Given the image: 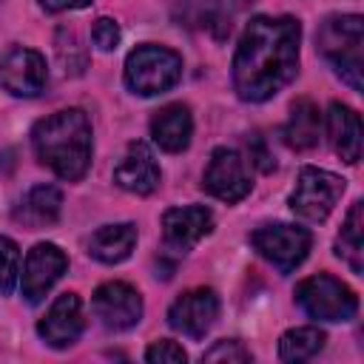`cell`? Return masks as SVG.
I'll use <instances>...</instances> for the list:
<instances>
[{
	"instance_id": "cell-1",
	"label": "cell",
	"mask_w": 364,
	"mask_h": 364,
	"mask_svg": "<svg viewBox=\"0 0 364 364\" xmlns=\"http://www.w3.org/2000/svg\"><path fill=\"white\" fill-rule=\"evenodd\" d=\"M301 26L293 17H253L233 54V88L245 102L276 97L299 71Z\"/></svg>"
},
{
	"instance_id": "cell-2",
	"label": "cell",
	"mask_w": 364,
	"mask_h": 364,
	"mask_svg": "<svg viewBox=\"0 0 364 364\" xmlns=\"http://www.w3.org/2000/svg\"><path fill=\"white\" fill-rule=\"evenodd\" d=\"M31 145L60 179L77 182L91 165V122L80 108L57 111L31 128Z\"/></svg>"
},
{
	"instance_id": "cell-3",
	"label": "cell",
	"mask_w": 364,
	"mask_h": 364,
	"mask_svg": "<svg viewBox=\"0 0 364 364\" xmlns=\"http://www.w3.org/2000/svg\"><path fill=\"white\" fill-rule=\"evenodd\" d=\"M361 43L364 20L358 14H333L316 31V48L353 91H361Z\"/></svg>"
},
{
	"instance_id": "cell-4",
	"label": "cell",
	"mask_w": 364,
	"mask_h": 364,
	"mask_svg": "<svg viewBox=\"0 0 364 364\" xmlns=\"http://www.w3.org/2000/svg\"><path fill=\"white\" fill-rule=\"evenodd\" d=\"M182 77V57L165 46H136L125 60V85L139 97L171 91Z\"/></svg>"
},
{
	"instance_id": "cell-5",
	"label": "cell",
	"mask_w": 364,
	"mask_h": 364,
	"mask_svg": "<svg viewBox=\"0 0 364 364\" xmlns=\"http://www.w3.org/2000/svg\"><path fill=\"white\" fill-rule=\"evenodd\" d=\"M299 307L318 321H350L358 310V296L330 273L307 276L296 284Z\"/></svg>"
},
{
	"instance_id": "cell-6",
	"label": "cell",
	"mask_w": 364,
	"mask_h": 364,
	"mask_svg": "<svg viewBox=\"0 0 364 364\" xmlns=\"http://www.w3.org/2000/svg\"><path fill=\"white\" fill-rule=\"evenodd\" d=\"M344 193V179L321 171V168H301L299 179H296V191L290 193V210L299 219L307 222H324L330 216V210L336 208V202Z\"/></svg>"
},
{
	"instance_id": "cell-7",
	"label": "cell",
	"mask_w": 364,
	"mask_h": 364,
	"mask_svg": "<svg viewBox=\"0 0 364 364\" xmlns=\"http://www.w3.org/2000/svg\"><path fill=\"white\" fill-rule=\"evenodd\" d=\"M310 230L307 228H296V225H262L250 233V245L256 247V253L262 259H267L279 273H293L307 250H310Z\"/></svg>"
},
{
	"instance_id": "cell-8",
	"label": "cell",
	"mask_w": 364,
	"mask_h": 364,
	"mask_svg": "<svg viewBox=\"0 0 364 364\" xmlns=\"http://www.w3.org/2000/svg\"><path fill=\"white\" fill-rule=\"evenodd\" d=\"M202 188L228 205L245 199L250 193V173L245 168V159L233 148H216L202 173Z\"/></svg>"
},
{
	"instance_id": "cell-9",
	"label": "cell",
	"mask_w": 364,
	"mask_h": 364,
	"mask_svg": "<svg viewBox=\"0 0 364 364\" xmlns=\"http://www.w3.org/2000/svg\"><path fill=\"white\" fill-rule=\"evenodd\" d=\"M91 307H94V316L100 318V324L114 333L131 330L142 318V296L136 293V287H131L125 282L100 284L94 290Z\"/></svg>"
},
{
	"instance_id": "cell-10",
	"label": "cell",
	"mask_w": 364,
	"mask_h": 364,
	"mask_svg": "<svg viewBox=\"0 0 364 364\" xmlns=\"http://www.w3.org/2000/svg\"><path fill=\"white\" fill-rule=\"evenodd\" d=\"M216 316H219V296L210 287L188 290L168 307V324L188 338H202L213 327Z\"/></svg>"
},
{
	"instance_id": "cell-11",
	"label": "cell",
	"mask_w": 364,
	"mask_h": 364,
	"mask_svg": "<svg viewBox=\"0 0 364 364\" xmlns=\"http://www.w3.org/2000/svg\"><path fill=\"white\" fill-rule=\"evenodd\" d=\"M46 60L34 48L14 46L0 60V85L14 97H37L46 85Z\"/></svg>"
},
{
	"instance_id": "cell-12",
	"label": "cell",
	"mask_w": 364,
	"mask_h": 364,
	"mask_svg": "<svg viewBox=\"0 0 364 364\" xmlns=\"http://www.w3.org/2000/svg\"><path fill=\"white\" fill-rule=\"evenodd\" d=\"M213 230V213L202 205L168 208L162 213V242L173 253H188Z\"/></svg>"
},
{
	"instance_id": "cell-13",
	"label": "cell",
	"mask_w": 364,
	"mask_h": 364,
	"mask_svg": "<svg viewBox=\"0 0 364 364\" xmlns=\"http://www.w3.org/2000/svg\"><path fill=\"white\" fill-rule=\"evenodd\" d=\"M85 330V316H82V301L77 293H60L48 313L40 318L37 333L48 347H71Z\"/></svg>"
},
{
	"instance_id": "cell-14",
	"label": "cell",
	"mask_w": 364,
	"mask_h": 364,
	"mask_svg": "<svg viewBox=\"0 0 364 364\" xmlns=\"http://www.w3.org/2000/svg\"><path fill=\"white\" fill-rule=\"evenodd\" d=\"M68 267V256L51 245V242H40L28 250L26 256V267H23V296L28 304H37L51 287L54 282L65 273Z\"/></svg>"
},
{
	"instance_id": "cell-15",
	"label": "cell",
	"mask_w": 364,
	"mask_h": 364,
	"mask_svg": "<svg viewBox=\"0 0 364 364\" xmlns=\"http://www.w3.org/2000/svg\"><path fill=\"white\" fill-rule=\"evenodd\" d=\"M114 182L122 191L148 196L151 191H156L159 185V165L151 154V148L145 142H131L125 156L119 159V165L114 168Z\"/></svg>"
},
{
	"instance_id": "cell-16",
	"label": "cell",
	"mask_w": 364,
	"mask_h": 364,
	"mask_svg": "<svg viewBox=\"0 0 364 364\" xmlns=\"http://www.w3.org/2000/svg\"><path fill=\"white\" fill-rule=\"evenodd\" d=\"M191 134H193V117H191V108L182 102H171L159 108L151 119V136L168 154L185 151L191 145Z\"/></svg>"
},
{
	"instance_id": "cell-17",
	"label": "cell",
	"mask_w": 364,
	"mask_h": 364,
	"mask_svg": "<svg viewBox=\"0 0 364 364\" xmlns=\"http://www.w3.org/2000/svg\"><path fill=\"white\" fill-rule=\"evenodd\" d=\"M327 131H330V142L333 151L338 154V159H344L347 165H355L361 159V119L353 108L333 102L327 111Z\"/></svg>"
},
{
	"instance_id": "cell-18",
	"label": "cell",
	"mask_w": 364,
	"mask_h": 364,
	"mask_svg": "<svg viewBox=\"0 0 364 364\" xmlns=\"http://www.w3.org/2000/svg\"><path fill=\"white\" fill-rule=\"evenodd\" d=\"M60 208H63V193L54 185H34L14 208V219L28 230H40L60 219Z\"/></svg>"
},
{
	"instance_id": "cell-19",
	"label": "cell",
	"mask_w": 364,
	"mask_h": 364,
	"mask_svg": "<svg viewBox=\"0 0 364 364\" xmlns=\"http://www.w3.org/2000/svg\"><path fill=\"white\" fill-rule=\"evenodd\" d=\"M134 245H136V228L131 222L102 225L88 239V256H94L102 264H119L131 256Z\"/></svg>"
},
{
	"instance_id": "cell-20",
	"label": "cell",
	"mask_w": 364,
	"mask_h": 364,
	"mask_svg": "<svg viewBox=\"0 0 364 364\" xmlns=\"http://www.w3.org/2000/svg\"><path fill=\"white\" fill-rule=\"evenodd\" d=\"M318 134H321V114L316 108L313 100L301 97L293 102L287 125H284V142L293 151H310L318 145Z\"/></svg>"
},
{
	"instance_id": "cell-21",
	"label": "cell",
	"mask_w": 364,
	"mask_h": 364,
	"mask_svg": "<svg viewBox=\"0 0 364 364\" xmlns=\"http://www.w3.org/2000/svg\"><path fill=\"white\" fill-rule=\"evenodd\" d=\"M176 20L179 26L210 31L216 40L230 31V14L219 0H182L176 6Z\"/></svg>"
},
{
	"instance_id": "cell-22",
	"label": "cell",
	"mask_w": 364,
	"mask_h": 364,
	"mask_svg": "<svg viewBox=\"0 0 364 364\" xmlns=\"http://www.w3.org/2000/svg\"><path fill=\"white\" fill-rule=\"evenodd\" d=\"M336 256L344 259L353 273L364 270V202L361 199L353 202V208L341 225V233L336 239Z\"/></svg>"
},
{
	"instance_id": "cell-23",
	"label": "cell",
	"mask_w": 364,
	"mask_h": 364,
	"mask_svg": "<svg viewBox=\"0 0 364 364\" xmlns=\"http://www.w3.org/2000/svg\"><path fill=\"white\" fill-rule=\"evenodd\" d=\"M327 336L318 327H296L287 330L279 341V358L282 361H307L324 347Z\"/></svg>"
},
{
	"instance_id": "cell-24",
	"label": "cell",
	"mask_w": 364,
	"mask_h": 364,
	"mask_svg": "<svg viewBox=\"0 0 364 364\" xmlns=\"http://www.w3.org/2000/svg\"><path fill=\"white\" fill-rule=\"evenodd\" d=\"M57 60H60L63 71H65V74H74V77L82 74L85 65H88L85 48L80 46L77 34L68 31V28H60V31H57Z\"/></svg>"
},
{
	"instance_id": "cell-25",
	"label": "cell",
	"mask_w": 364,
	"mask_h": 364,
	"mask_svg": "<svg viewBox=\"0 0 364 364\" xmlns=\"http://www.w3.org/2000/svg\"><path fill=\"white\" fill-rule=\"evenodd\" d=\"M17 273H20V247L9 236H0V293L3 296L14 290Z\"/></svg>"
},
{
	"instance_id": "cell-26",
	"label": "cell",
	"mask_w": 364,
	"mask_h": 364,
	"mask_svg": "<svg viewBox=\"0 0 364 364\" xmlns=\"http://www.w3.org/2000/svg\"><path fill=\"white\" fill-rule=\"evenodd\" d=\"M185 358H188V353L171 338H159L145 350V361H151V364H185Z\"/></svg>"
},
{
	"instance_id": "cell-27",
	"label": "cell",
	"mask_w": 364,
	"mask_h": 364,
	"mask_svg": "<svg viewBox=\"0 0 364 364\" xmlns=\"http://www.w3.org/2000/svg\"><path fill=\"white\" fill-rule=\"evenodd\" d=\"M202 361H236V364H242V361H250V350L242 341H236V338L216 341L210 350H205Z\"/></svg>"
},
{
	"instance_id": "cell-28",
	"label": "cell",
	"mask_w": 364,
	"mask_h": 364,
	"mask_svg": "<svg viewBox=\"0 0 364 364\" xmlns=\"http://www.w3.org/2000/svg\"><path fill=\"white\" fill-rule=\"evenodd\" d=\"M119 26L111 20V17H100L94 20V28H91V40L100 51H114L119 46Z\"/></svg>"
},
{
	"instance_id": "cell-29",
	"label": "cell",
	"mask_w": 364,
	"mask_h": 364,
	"mask_svg": "<svg viewBox=\"0 0 364 364\" xmlns=\"http://www.w3.org/2000/svg\"><path fill=\"white\" fill-rule=\"evenodd\" d=\"M247 145H250V159L256 162V168H259V171H264V173H270V171L276 168V162H273V156L267 154V148H264L262 136H259V134H253Z\"/></svg>"
},
{
	"instance_id": "cell-30",
	"label": "cell",
	"mask_w": 364,
	"mask_h": 364,
	"mask_svg": "<svg viewBox=\"0 0 364 364\" xmlns=\"http://www.w3.org/2000/svg\"><path fill=\"white\" fill-rule=\"evenodd\" d=\"M91 0H40L46 11H65V9H85Z\"/></svg>"
},
{
	"instance_id": "cell-31",
	"label": "cell",
	"mask_w": 364,
	"mask_h": 364,
	"mask_svg": "<svg viewBox=\"0 0 364 364\" xmlns=\"http://www.w3.org/2000/svg\"><path fill=\"white\" fill-rule=\"evenodd\" d=\"M239 3H247V0H239Z\"/></svg>"
}]
</instances>
